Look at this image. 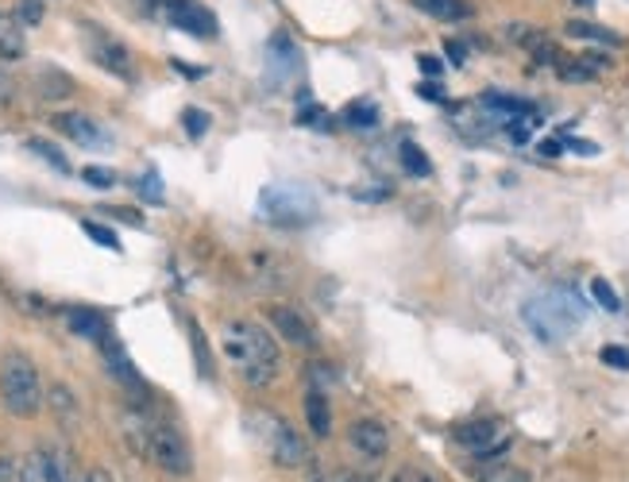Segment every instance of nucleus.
Segmentation results:
<instances>
[{
	"label": "nucleus",
	"instance_id": "ea45409f",
	"mask_svg": "<svg viewBox=\"0 0 629 482\" xmlns=\"http://www.w3.org/2000/svg\"><path fill=\"white\" fill-rule=\"evenodd\" d=\"M109 216H120V221H124V224H135V228L143 224V216L135 213V209H109Z\"/></svg>",
	"mask_w": 629,
	"mask_h": 482
},
{
	"label": "nucleus",
	"instance_id": "72a5a7b5",
	"mask_svg": "<svg viewBox=\"0 0 629 482\" xmlns=\"http://www.w3.org/2000/svg\"><path fill=\"white\" fill-rule=\"evenodd\" d=\"M598 359H603L606 367H614V371H629V348H603L598 351Z\"/></svg>",
	"mask_w": 629,
	"mask_h": 482
},
{
	"label": "nucleus",
	"instance_id": "6ab92c4d",
	"mask_svg": "<svg viewBox=\"0 0 629 482\" xmlns=\"http://www.w3.org/2000/svg\"><path fill=\"white\" fill-rule=\"evenodd\" d=\"M417 12H426L433 20H444V24H456V20L472 16V4L467 0H413Z\"/></svg>",
	"mask_w": 629,
	"mask_h": 482
},
{
	"label": "nucleus",
	"instance_id": "4468645a",
	"mask_svg": "<svg viewBox=\"0 0 629 482\" xmlns=\"http://www.w3.org/2000/svg\"><path fill=\"white\" fill-rule=\"evenodd\" d=\"M66 325H70L74 336H81V340H93V344H101L104 336H109V325H104V316L97 313V309H86V305L66 309Z\"/></svg>",
	"mask_w": 629,
	"mask_h": 482
},
{
	"label": "nucleus",
	"instance_id": "2eb2a0df",
	"mask_svg": "<svg viewBox=\"0 0 629 482\" xmlns=\"http://www.w3.org/2000/svg\"><path fill=\"white\" fill-rule=\"evenodd\" d=\"M475 479L479 482H529V471L503 456H487L479 467H475Z\"/></svg>",
	"mask_w": 629,
	"mask_h": 482
},
{
	"label": "nucleus",
	"instance_id": "9d476101",
	"mask_svg": "<svg viewBox=\"0 0 629 482\" xmlns=\"http://www.w3.org/2000/svg\"><path fill=\"white\" fill-rule=\"evenodd\" d=\"M20 482H70V471H66L63 456L55 448H32L16 467Z\"/></svg>",
	"mask_w": 629,
	"mask_h": 482
},
{
	"label": "nucleus",
	"instance_id": "1a4fd4ad",
	"mask_svg": "<svg viewBox=\"0 0 629 482\" xmlns=\"http://www.w3.org/2000/svg\"><path fill=\"white\" fill-rule=\"evenodd\" d=\"M89 55H93V63L101 66V70L117 74V78H124V81L135 78L132 51H128L120 40H112V35H101L97 27H89Z\"/></svg>",
	"mask_w": 629,
	"mask_h": 482
},
{
	"label": "nucleus",
	"instance_id": "7ed1b4c3",
	"mask_svg": "<svg viewBox=\"0 0 629 482\" xmlns=\"http://www.w3.org/2000/svg\"><path fill=\"white\" fill-rule=\"evenodd\" d=\"M583 316H587V309H583L580 293L567 290V285H560V290L533 293V298L521 305V321H526V328L541 344L567 340V336H572L575 328L583 325Z\"/></svg>",
	"mask_w": 629,
	"mask_h": 482
},
{
	"label": "nucleus",
	"instance_id": "f8f14e48",
	"mask_svg": "<svg viewBox=\"0 0 629 482\" xmlns=\"http://www.w3.org/2000/svg\"><path fill=\"white\" fill-rule=\"evenodd\" d=\"M51 124H55L66 139L81 143V147H101V143H109V135L101 132V124H97L93 116H86V112H58Z\"/></svg>",
	"mask_w": 629,
	"mask_h": 482
},
{
	"label": "nucleus",
	"instance_id": "a19ab883",
	"mask_svg": "<svg viewBox=\"0 0 629 482\" xmlns=\"http://www.w3.org/2000/svg\"><path fill=\"white\" fill-rule=\"evenodd\" d=\"M332 482H375V474H360V471H336Z\"/></svg>",
	"mask_w": 629,
	"mask_h": 482
},
{
	"label": "nucleus",
	"instance_id": "f257e3e1",
	"mask_svg": "<svg viewBox=\"0 0 629 482\" xmlns=\"http://www.w3.org/2000/svg\"><path fill=\"white\" fill-rule=\"evenodd\" d=\"M221 351L229 367L240 374V382L252 390H267L283 374V351L278 340L255 321H229L221 328Z\"/></svg>",
	"mask_w": 629,
	"mask_h": 482
},
{
	"label": "nucleus",
	"instance_id": "9b49d317",
	"mask_svg": "<svg viewBox=\"0 0 629 482\" xmlns=\"http://www.w3.org/2000/svg\"><path fill=\"white\" fill-rule=\"evenodd\" d=\"M456 440L464 444L472 456L487 459L495 456V451H503L506 444H510V436H506V428L498 425V421H472V425L456 428Z\"/></svg>",
	"mask_w": 629,
	"mask_h": 482
},
{
	"label": "nucleus",
	"instance_id": "4be33fe9",
	"mask_svg": "<svg viewBox=\"0 0 629 482\" xmlns=\"http://www.w3.org/2000/svg\"><path fill=\"white\" fill-rule=\"evenodd\" d=\"M398 155H401V170H406V175H413V178H426L429 175V170H433V167H429V158H426V150H421V147H417V143H401V147H398Z\"/></svg>",
	"mask_w": 629,
	"mask_h": 482
},
{
	"label": "nucleus",
	"instance_id": "f03ea898",
	"mask_svg": "<svg viewBox=\"0 0 629 482\" xmlns=\"http://www.w3.org/2000/svg\"><path fill=\"white\" fill-rule=\"evenodd\" d=\"M124 436L135 448V456H147L163 474L186 479V474L194 471V451H189L186 436H181L174 425H166V421H158L155 413L128 410L124 413Z\"/></svg>",
	"mask_w": 629,
	"mask_h": 482
},
{
	"label": "nucleus",
	"instance_id": "58836bf2",
	"mask_svg": "<svg viewBox=\"0 0 629 482\" xmlns=\"http://www.w3.org/2000/svg\"><path fill=\"white\" fill-rule=\"evenodd\" d=\"M417 97H426V101H444V89L437 81H426V86H417Z\"/></svg>",
	"mask_w": 629,
	"mask_h": 482
},
{
	"label": "nucleus",
	"instance_id": "393cba45",
	"mask_svg": "<svg viewBox=\"0 0 629 482\" xmlns=\"http://www.w3.org/2000/svg\"><path fill=\"white\" fill-rule=\"evenodd\" d=\"M27 150H35V155L43 158V162H51L55 170H63V175H70V162L63 158V150L55 147V143H47V139H27Z\"/></svg>",
	"mask_w": 629,
	"mask_h": 482
},
{
	"label": "nucleus",
	"instance_id": "39448f33",
	"mask_svg": "<svg viewBox=\"0 0 629 482\" xmlns=\"http://www.w3.org/2000/svg\"><path fill=\"white\" fill-rule=\"evenodd\" d=\"M0 402L20 421L40 417L43 405H47L40 367H35L24 351H4V359H0Z\"/></svg>",
	"mask_w": 629,
	"mask_h": 482
},
{
	"label": "nucleus",
	"instance_id": "b1692460",
	"mask_svg": "<svg viewBox=\"0 0 629 482\" xmlns=\"http://www.w3.org/2000/svg\"><path fill=\"white\" fill-rule=\"evenodd\" d=\"M51 410L58 413V421H63V425H70V421H78V397L70 394V390L66 386H51Z\"/></svg>",
	"mask_w": 629,
	"mask_h": 482
},
{
	"label": "nucleus",
	"instance_id": "a878e982",
	"mask_svg": "<svg viewBox=\"0 0 629 482\" xmlns=\"http://www.w3.org/2000/svg\"><path fill=\"white\" fill-rule=\"evenodd\" d=\"M591 298L606 309V313H621V298L614 293V285L606 278H591Z\"/></svg>",
	"mask_w": 629,
	"mask_h": 482
},
{
	"label": "nucleus",
	"instance_id": "20e7f679",
	"mask_svg": "<svg viewBox=\"0 0 629 482\" xmlns=\"http://www.w3.org/2000/svg\"><path fill=\"white\" fill-rule=\"evenodd\" d=\"M247 433H252L255 448L283 471H301L309 463V448L301 433L275 410H252L247 413Z\"/></svg>",
	"mask_w": 629,
	"mask_h": 482
},
{
	"label": "nucleus",
	"instance_id": "c756f323",
	"mask_svg": "<svg viewBox=\"0 0 629 482\" xmlns=\"http://www.w3.org/2000/svg\"><path fill=\"white\" fill-rule=\"evenodd\" d=\"M81 232H86L93 244H101V247H109V251H120V239H117V232L112 228H104V224H97V221H86L81 224Z\"/></svg>",
	"mask_w": 629,
	"mask_h": 482
},
{
	"label": "nucleus",
	"instance_id": "f3484780",
	"mask_svg": "<svg viewBox=\"0 0 629 482\" xmlns=\"http://www.w3.org/2000/svg\"><path fill=\"white\" fill-rule=\"evenodd\" d=\"M298 47H294L286 35H275V40L267 43V66L275 70V78H286V74L298 70Z\"/></svg>",
	"mask_w": 629,
	"mask_h": 482
},
{
	"label": "nucleus",
	"instance_id": "49530a36",
	"mask_svg": "<svg viewBox=\"0 0 629 482\" xmlns=\"http://www.w3.org/2000/svg\"><path fill=\"white\" fill-rule=\"evenodd\" d=\"M575 4H583V9H591V4H595V0H575Z\"/></svg>",
	"mask_w": 629,
	"mask_h": 482
},
{
	"label": "nucleus",
	"instance_id": "37998d69",
	"mask_svg": "<svg viewBox=\"0 0 629 482\" xmlns=\"http://www.w3.org/2000/svg\"><path fill=\"white\" fill-rule=\"evenodd\" d=\"M78 482H112V474H109V471H101V467H89V471L81 474Z\"/></svg>",
	"mask_w": 629,
	"mask_h": 482
},
{
	"label": "nucleus",
	"instance_id": "ddd939ff",
	"mask_svg": "<svg viewBox=\"0 0 629 482\" xmlns=\"http://www.w3.org/2000/svg\"><path fill=\"white\" fill-rule=\"evenodd\" d=\"M347 444H352L360 456L383 459L386 451H390V433H386V425H378V421H355V425L347 428Z\"/></svg>",
	"mask_w": 629,
	"mask_h": 482
},
{
	"label": "nucleus",
	"instance_id": "423d86ee",
	"mask_svg": "<svg viewBox=\"0 0 629 482\" xmlns=\"http://www.w3.org/2000/svg\"><path fill=\"white\" fill-rule=\"evenodd\" d=\"M260 213L263 221L278 224V228H306L317 221L321 205H317L313 190L298 182H271L260 193Z\"/></svg>",
	"mask_w": 629,
	"mask_h": 482
},
{
	"label": "nucleus",
	"instance_id": "c85d7f7f",
	"mask_svg": "<svg viewBox=\"0 0 629 482\" xmlns=\"http://www.w3.org/2000/svg\"><path fill=\"white\" fill-rule=\"evenodd\" d=\"M181 124H186L189 139H201V135L209 132V124H213V120H209V112H201V109H186V112H181Z\"/></svg>",
	"mask_w": 629,
	"mask_h": 482
},
{
	"label": "nucleus",
	"instance_id": "4c0bfd02",
	"mask_svg": "<svg viewBox=\"0 0 629 482\" xmlns=\"http://www.w3.org/2000/svg\"><path fill=\"white\" fill-rule=\"evenodd\" d=\"M16 467H20V459L0 456V482H12V479H16Z\"/></svg>",
	"mask_w": 629,
	"mask_h": 482
},
{
	"label": "nucleus",
	"instance_id": "5701e85b",
	"mask_svg": "<svg viewBox=\"0 0 629 482\" xmlns=\"http://www.w3.org/2000/svg\"><path fill=\"white\" fill-rule=\"evenodd\" d=\"M344 124L347 127H360V132H371V127H378V109L367 101H355L344 109Z\"/></svg>",
	"mask_w": 629,
	"mask_h": 482
},
{
	"label": "nucleus",
	"instance_id": "e433bc0d",
	"mask_svg": "<svg viewBox=\"0 0 629 482\" xmlns=\"http://www.w3.org/2000/svg\"><path fill=\"white\" fill-rule=\"evenodd\" d=\"M390 482H433V474H426L421 467H401V471L394 474Z\"/></svg>",
	"mask_w": 629,
	"mask_h": 482
},
{
	"label": "nucleus",
	"instance_id": "a211bd4d",
	"mask_svg": "<svg viewBox=\"0 0 629 482\" xmlns=\"http://www.w3.org/2000/svg\"><path fill=\"white\" fill-rule=\"evenodd\" d=\"M306 421H309V433H313L317 440H324V436L332 433V410H329V397H324L321 390H309L306 394Z\"/></svg>",
	"mask_w": 629,
	"mask_h": 482
},
{
	"label": "nucleus",
	"instance_id": "2f4dec72",
	"mask_svg": "<svg viewBox=\"0 0 629 482\" xmlns=\"http://www.w3.org/2000/svg\"><path fill=\"white\" fill-rule=\"evenodd\" d=\"M533 124H537L533 116H514V120H506V135H510L514 143H529V135H533Z\"/></svg>",
	"mask_w": 629,
	"mask_h": 482
},
{
	"label": "nucleus",
	"instance_id": "f704fd0d",
	"mask_svg": "<svg viewBox=\"0 0 629 482\" xmlns=\"http://www.w3.org/2000/svg\"><path fill=\"white\" fill-rule=\"evenodd\" d=\"M12 101H16V78H12V74L0 66V112L9 109Z\"/></svg>",
	"mask_w": 629,
	"mask_h": 482
},
{
	"label": "nucleus",
	"instance_id": "6e6552de",
	"mask_svg": "<svg viewBox=\"0 0 629 482\" xmlns=\"http://www.w3.org/2000/svg\"><path fill=\"white\" fill-rule=\"evenodd\" d=\"M271 325H275L278 340L294 344V348L301 351H313L317 344H321L317 340V328L309 325V316L294 305H271Z\"/></svg>",
	"mask_w": 629,
	"mask_h": 482
},
{
	"label": "nucleus",
	"instance_id": "c03bdc74",
	"mask_svg": "<svg viewBox=\"0 0 629 482\" xmlns=\"http://www.w3.org/2000/svg\"><path fill=\"white\" fill-rule=\"evenodd\" d=\"M564 143L572 150H580V155H598V147H595V143H587V139H564Z\"/></svg>",
	"mask_w": 629,
	"mask_h": 482
},
{
	"label": "nucleus",
	"instance_id": "0eeeda50",
	"mask_svg": "<svg viewBox=\"0 0 629 482\" xmlns=\"http://www.w3.org/2000/svg\"><path fill=\"white\" fill-rule=\"evenodd\" d=\"M166 20H170L178 32L194 35V40H217L221 27H217V16L197 0H166Z\"/></svg>",
	"mask_w": 629,
	"mask_h": 482
},
{
	"label": "nucleus",
	"instance_id": "bb28decb",
	"mask_svg": "<svg viewBox=\"0 0 629 482\" xmlns=\"http://www.w3.org/2000/svg\"><path fill=\"white\" fill-rule=\"evenodd\" d=\"M12 16H16L24 27L43 24V16H47V0H20V4H16V12H12Z\"/></svg>",
	"mask_w": 629,
	"mask_h": 482
},
{
	"label": "nucleus",
	"instance_id": "dca6fc26",
	"mask_svg": "<svg viewBox=\"0 0 629 482\" xmlns=\"http://www.w3.org/2000/svg\"><path fill=\"white\" fill-rule=\"evenodd\" d=\"M27 40H24V24L9 12H0V63H12V58H24Z\"/></svg>",
	"mask_w": 629,
	"mask_h": 482
},
{
	"label": "nucleus",
	"instance_id": "aec40b11",
	"mask_svg": "<svg viewBox=\"0 0 629 482\" xmlns=\"http://www.w3.org/2000/svg\"><path fill=\"white\" fill-rule=\"evenodd\" d=\"M483 109L487 112H498V116H506V120H514V116H533V104L529 101H521V97H506V93H498V89H490V93H483Z\"/></svg>",
	"mask_w": 629,
	"mask_h": 482
},
{
	"label": "nucleus",
	"instance_id": "a18cd8bd",
	"mask_svg": "<svg viewBox=\"0 0 629 482\" xmlns=\"http://www.w3.org/2000/svg\"><path fill=\"white\" fill-rule=\"evenodd\" d=\"M537 150H541L544 158H556L560 150H564V143H560V139H544V143H541V147H537Z\"/></svg>",
	"mask_w": 629,
	"mask_h": 482
},
{
	"label": "nucleus",
	"instance_id": "7c9ffc66",
	"mask_svg": "<svg viewBox=\"0 0 629 482\" xmlns=\"http://www.w3.org/2000/svg\"><path fill=\"white\" fill-rule=\"evenodd\" d=\"M135 190H140V198L151 201V205H163V178H158L155 170H151V175H143Z\"/></svg>",
	"mask_w": 629,
	"mask_h": 482
},
{
	"label": "nucleus",
	"instance_id": "473e14b6",
	"mask_svg": "<svg viewBox=\"0 0 629 482\" xmlns=\"http://www.w3.org/2000/svg\"><path fill=\"white\" fill-rule=\"evenodd\" d=\"M81 178H86L93 190H112V186H117V175H112L109 167H86L81 170Z\"/></svg>",
	"mask_w": 629,
	"mask_h": 482
},
{
	"label": "nucleus",
	"instance_id": "c9c22d12",
	"mask_svg": "<svg viewBox=\"0 0 629 482\" xmlns=\"http://www.w3.org/2000/svg\"><path fill=\"white\" fill-rule=\"evenodd\" d=\"M417 66H421V74H426V78H441V74H444V63L437 55H417Z\"/></svg>",
	"mask_w": 629,
	"mask_h": 482
},
{
	"label": "nucleus",
	"instance_id": "79ce46f5",
	"mask_svg": "<svg viewBox=\"0 0 629 482\" xmlns=\"http://www.w3.org/2000/svg\"><path fill=\"white\" fill-rule=\"evenodd\" d=\"M444 51H449V58H452V63H456V66H464V58H467V47H464V43H452V40H449V47H444Z\"/></svg>",
	"mask_w": 629,
	"mask_h": 482
},
{
	"label": "nucleus",
	"instance_id": "cd10ccee",
	"mask_svg": "<svg viewBox=\"0 0 629 482\" xmlns=\"http://www.w3.org/2000/svg\"><path fill=\"white\" fill-rule=\"evenodd\" d=\"M556 70H560V78H564V81H591L598 74L595 66H587V58H567V63L556 66Z\"/></svg>",
	"mask_w": 629,
	"mask_h": 482
},
{
	"label": "nucleus",
	"instance_id": "412c9836",
	"mask_svg": "<svg viewBox=\"0 0 629 482\" xmlns=\"http://www.w3.org/2000/svg\"><path fill=\"white\" fill-rule=\"evenodd\" d=\"M567 35H572V40L606 43V47H621V35L606 32V27H598V24H583V20H572V24H567Z\"/></svg>",
	"mask_w": 629,
	"mask_h": 482
}]
</instances>
